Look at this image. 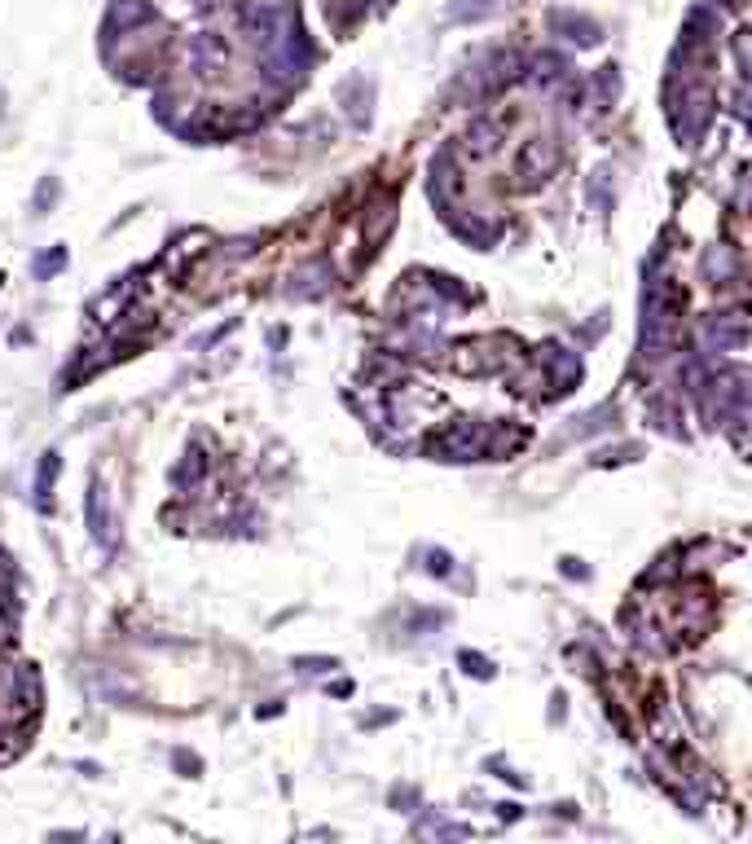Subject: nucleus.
<instances>
[{"label": "nucleus", "instance_id": "2", "mask_svg": "<svg viewBox=\"0 0 752 844\" xmlns=\"http://www.w3.org/2000/svg\"><path fill=\"white\" fill-rule=\"evenodd\" d=\"M53 471H58V458H44V466H40V502H49V484H53Z\"/></svg>", "mask_w": 752, "mask_h": 844}, {"label": "nucleus", "instance_id": "1", "mask_svg": "<svg viewBox=\"0 0 752 844\" xmlns=\"http://www.w3.org/2000/svg\"><path fill=\"white\" fill-rule=\"evenodd\" d=\"M550 168H555V146H550V141H528L524 154H519V176L537 181V176H546Z\"/></svg>", "mask_w": 752, "mask_h": 844}, {"label": "nucleus", "instance_id": "3", "mask_svg": "<svg viewBox=\"0 0 752 844\" xmlns=\"http://www.w3.org/2000/svg\"><path fill=\"white\" fill-rule=\"evenodd\" d=\"M62 260H66V251H53V255H44V260H40V273H53V269H58Z\"/></svg>", "mask_w": 752, "mask_h": 844}]
</instances>
